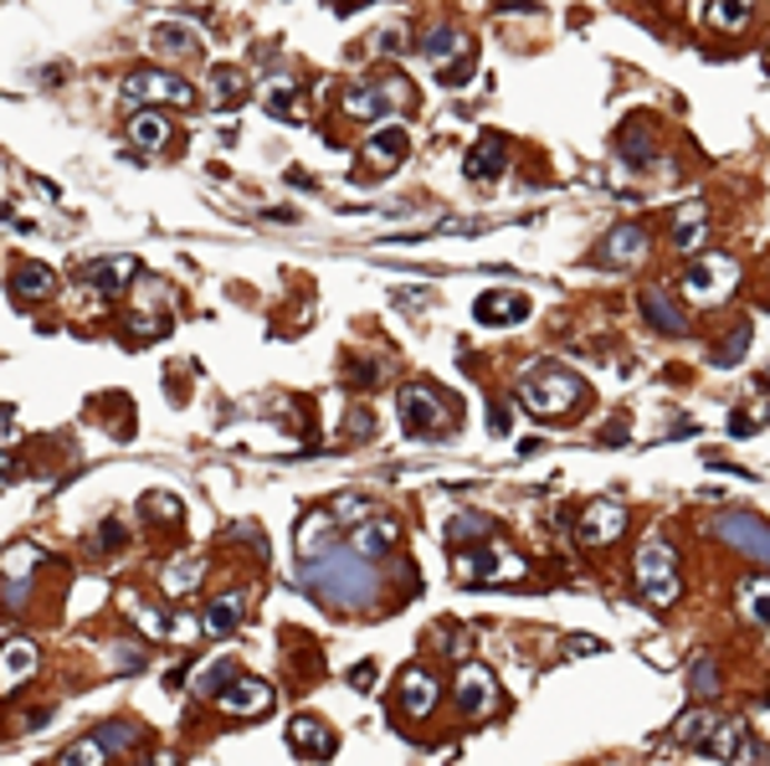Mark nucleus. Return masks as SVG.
I'll list each match as a JSON object with an SVG mask.
<instances>
[{"mask_svg":"<svg viewBox=\"0 0 770 766\" xmlns=\"http://www.w3.org/2000/svg\"><path fill=\"white\" fill-rule=\"evenodd\" d=\"M298 581H304V592H314L324 607H339V612H359V607H371L375 592H381L375 566L359 551H339V546L324 556H308L298 566Z\"/></svg>","mask_w":770,"mask_h":766,"instance_id":"nucleus-1","label":"nucleus"},{"mask_svg":"<svg viewBox=\"0 0 770 766\" xmlns=\"http://www.w3.org/2000/svg\"><path fill=\"white\" fill-rule=\"evenodd\" d=\"M673 740L678 746H693L699 756H709V762H719V766H740L744 756H750V730H744V720H734V715L689 710L673 726Z\"/></svg>","mask_w":770,"mask_h":766,"instance_id":"nucleus-2","label":"nucleus"},{"mask_svg":"<svg viewBox=\"0 0 770 766\" xmlns=\"http://www.w3.org/2000/svg\"><path fill=\"white\" fill-rule=\"evenodd\" d=\"M585 396V381L575 376V371H565V365H534V371H524L519 376V402L530 406L534 418H565V412H575Z\"/></svg>","mask_w":770,"mask_h":766,"instance_id":"nucleus-3","label":"nucleus"},{"mask_svg":"<svg viewBox=\"0 0 770 766\" xmlns=\"http://www.w3.org/2000/svg\"><path fill=\"white\" fill-rule=\"evenodd\" d=\"M345 114L349 119H385L391 108H412L416 104V88L401 72H385V78L375 82H355V88H345Z\"/></svg>","mask_w":770,"mask_h":766,"instance_id":"nucleus-4","label":"nucleus"},{"mask_svg":"<svg viewBox=\"0 0 770 766\" xmlns=\"http://www.w3.org/2000/svg\"><path fill=\"white\" fill-rule=\"evenodd\" d=\"M638 587L652 607H673L678 592H683V581H678V556L668 551L663 540H648L638 551Z\"/></svg>","mask_w":770,"mask_h":766,"instance_id":"nucleus-5","label":"nucleus"},{"mask_svg":"<svg viewBox=\"0 0 770 766\" xmlns=\"http://www.w3.org/2000/svg\"><path fill=\"white\" fill-rule=\"evenodd\" d=\"M124 98L134 108H155V104H180L190 108L196 104V88H190L180 72H165V68H134L124 78Z\"/></svg>","mask_w":770,"mask_h":766,"instance_id":"nucleus-6","label":"nucleus"},{"mask_svg":"<svg viewBox=\"0 0 770 766\" xmlns=\"http://www.w3.org/2000/svg\"><path fill=\"white\" fill-rule=\"evenodd\" d=\"M396 406H401V422H406L412 438H432V432L452 428V402L437 386H401Z\"/></svg>","mask_w":770,"mask_h":766,"instance_id":"nucleus-7","label":"nucleus"},{"mask_svg":"<svg viewBox=\"0 0 770 766\" xmlns=\"http://www.w3.org/2000/svg\"><path fill=\"white\" fill-rule=\"evenodd\" d=\"M530 571L524 566V556H514L509 546H498V540H488V546H473V556L457 551V577L463 581H478V587H493V581H519Z\"/></svg>","mask_w":770,"mask_h":766,"instance_id":"nucleus-8","label":"nucleus"},{"mask_svg":"<svg viewBox=\"0 0 770 766\" xmlns=\"http://www.w3.org/2000/svg\"><path fill=\"white\" fill-rule=\"evenodd\" d=\"M734 283H740V263L734 257H699L683 273V294L693 304H719V298L734 294Z\"/></svg>","mask_w":770,"mask_h":766,"instance_id":"nucleus-9","label":"nucleus"},{"mask_svg":"<svg viewBox=\"0 0 770 766\" xmlns=\"http://www.w3.org/2000/svg\"><path fill=\"white\" fill-rule=\"evenodd\" d=\"M719 540L730 546V551L750 556V561H766L770 566V524L750 510H724L719 514Z\"/></svg>","mask_w":770,"mask_h":766,"instance_id":"nucleus-10","label":"nucleus"},{"mask_svg":"<svg viewBox=\"0 0 770 766\" xmlns=\"http://www.w3.org/2000/svg\"><path fill=\"white\" fill-rule=\"evenodd\" d=\"M648 257V227L642 222H616L596 243V263L601 268H638Z\"/></svg>","mask_w":770,"mask_h":766,"instance_id":"nucleus-11","label":"nucleus"},{"mask_svg":"<svg viewBox=\"0 0 770 766\" xmlns=\"http://www.w3.org/2000/svg\"><path fill=\"white\" fill-rule=\"evenodd\" d=\"M622 530H626V510L622 504H611V499H596V504H585V510L575 514V540H581L585 551L611 546Z\"/></svg>","mask_w":770,"mask_h":766,"instance_id":"nucleus-12","label":"nucleus"},{"mask_svg":"<svg viewBox=\"0 0 770 766\" xmlns=\"http://www.w3.org/2000/svg\"><path fill=\"white\" fill-rule=\"evenodd\" d=\"M406 149H412L406 129H401V124H385V129H375V135L359 145V165L371 175H391L401 160H406Z\"/></svg>","mask_w":770,"mask_h":766,"instance_id":"nucleus-13","label":"nucleus"},{"mask_svg":"<svg viewBox=\"0 0 770 766\" xmlns=\"http://www.w3.org/2000/svg\"><path fill=\"white\" fill-rule=\"evenodd\" d=\"M452 695H457V710L463 715H488L498 705V685H493V674L483 664H463L457 679H452Z\"/></svg>","mask_w":770,"mask_h":766,"instance_id":"nucleus-14","label":"nucleus"},{"mask_svg":"<svg viewBox=\"0 0 770 766\" xmlns=\"http://www.w3.org/2000/svg\"><path fill=\"white\" fill-rule=\"evenodd\" d=\"M273 685H263V679H253V674H241L237 685L226 689L221 699H216V705H221L226 715H237V720H253V715H267L273 710Z\"/></svg>","mask_w":770,"mask_h":766,"instance_id":"nucleus-15","label":"nucleus"},{"mask_svg":"<svg viewBox=\"0 0 770 766\" xmlns=\"http://www.w3.org/2000/svg\"><path fill=\"white\" fill-rule=\"evenodd\" d=\"M509 170V139L498 129H483L467 149V180H498Z\"/></svg>","mask_w":770,"mask_h":766,"instance_id":"nucleus-16","label":"nucleus"},{"mask_svg":"<svg viewBox=\"0 0 770 766\" xmlns=\"http://www.w3.org/2000/svg\"><path fill=\"white\" fill-rule=\"evenodd\" d=\"M473 320L478 324H519L530 320V298L519 288H488V294L473 298Z\"/></svg>","mask_w":770,"mask_h":766,"instance_id":"nucleus-17","label":"nucleus"},{"mask_svg":"<svg viewBox=\"0 0 770 766\" xmlns=\"http://www.w3.org/2000/svg\"><path fill=\"white\" fill-rule=\"evenodd\" d=\"M437 699H442L437 674H426V669H406V674H401V710L412 715V720H422V715L437 710Z\"/></svg>","mask_w":770,"mask_h":766,"instance_id":"nucleus-18","label":"nucleus"},{"mask_svg":"<svg viewBox=\"0 0 770 766\" xmlns=\"http://www.w3.org/2000/svg\"><path fill=\"white\" fill-rule=\"evenodd\" d=\"M288 740L298 746V752L314 756V762H329V756L339 752V736H334L324 720H314V715H293V720H288Z\"/></svg>","mask_w":770,"mask_h":766,"instance_id":"nucleus-19","label":"nucleus"},{"mask_svg":"<svg viewBox=\"0 0 770 766\" xmlns=\"http://www.w3.org/2000/svg\"><path fill=\"white\" fill-rule=\"evenodd\" d=\"M396 536H401V524L391 520V514H371L365 524L349 530V551H359L365 561H375V556H385L391 546H396Z\"/></svg>","mask_w":770,"mask_h":766,"instance_id":"nucleus-20","label":"nucleus"},{"mask_svg":"<svg viewBox=\"0 0 770 766\" xmlns=\"http://www.w3.org/2000/svg\"><path fill=\"white\" fill-rule=\"evenodd\" d=\"M678 253H699L709 243V206L704 202H689L683 212H673V227H668Z\"/></svg>","mask_w":770,"mask_h":766,"instance_id":"nucleus-21","label":"nucleus"},{"mask_svg":"<svg viewBox=\"0 0 770 766\" xmlns=\"http://www.w3.org/2000/svg\"><path fill=\"white\" fill-rule=\"evenodd\" d=\"M422 57H426V62H437V68L447 72L452 57H473V37H467L463 27H432L422 37Z\"/></svg>","mask_w":770,"mask_h":766,"instance_id":"nucleus-22","label":"nucleus"},{"mask_svg":"<svg viewBox=\"0 0 770 766\" xmlns=\"http://www.w3.org/2000/svg\"><path fill=\"white\" fill-rule=\"evenodd\" d=\"M52 294H57V273L47 263H21L11 273V298H21V304H37V298H52Z\"/></svg>","mask_w":770,"mask_h":766,"instance_id":"nucleus-23","label":"nucleus"},{"mask_svg":"<svg viewBox=\"0 0 770 766\" xmlns=\"http://www.w3.org/2000/svg\"><path fill=\"white\" fill-rule=\"evenodd\" d=\"M334 530H339V520H334V510H308L304 520H298V551H304V561L308 556H324V551H334L329 540H334Z\"/></svg>","mask_w":770,"mask_h":766,"instance_id":"nucleus-24","label":"nucleus"},{"mask_svg":"<svg viewBox=\"0 0 770 766\" xmlns=\"http://www.w3.org/2000/svg\"><path fill=\"white\" fill-rule=\"evenodd\" d=\"M263 104H267V114H273V119H283V124H304L308 119L304 94H298V82H288V78H273V82H267Z\"/></svg>","mask_w":770,"mask_h":766,"instance_id":"nucleus-25","label":"nucleus"},{"mask_svg":"<svg viewBox=\"0 0 770 766\" xmlns=\"http://www.w3.org/2000/svg\"><path fill=\"white\" fill-rule=\"evenodd\" d=\"M134 268H139V263H134L129 253L93 257V263H88V283H93L98 294H124V283L134 278Z\"/></svg>","mask_w":770,"mask_h":766,"instance_id":"nucleus-26","label":"nucleus"},{"mask_svg":"<svg viewBox=\"0 0 770 766\" xmlns=\"http://www.w3.org/2000/svg\"><path fill=\"white\" fill-rule=\"evenodd\" d=\"M149 47L160 57H200V37L186 21H160V27L149 31Z\"/></svg>","mask_w":770,"mask_h":766,"instance_id":"nucleus-27","label":"nucleus"},{"mask_svg":"<svg viewBox=\"0 0 770 766\" xmlns=\"http://www.w3.org/2000/svg\"><path fill=\"white\" fill-rule=\"evenodd\" d=\"M145 288H149V304L139 298V310H134V330H139V335H165V330H170V310H165L170 288H165V283H155V278H149Z\"/></svg>","mask_w":770,"mask_h":766,"instance_id":"nucleus-28","label":"nucleus"},{"mask_svg":"<svg viewBox=\"0 0 770 766\" xmlns=\"http://www.w3.org/2000/svg\"><path fill=\"white\" fill-rule=\"evenodd\" d=\"M0 664H6V695H11L16 685H27L31 674H37V644H27V638H6Z\"/></svg>","mask_w":770,"mask_h":766,"instance_id":"nucleus-29","label":"nucleus"},{"mask_svg":"<svg viewBox=\"0 0 770 766\" xmlns=\"http://www.w3.org/2000/svg\"><path fill=\"white\" fill-rule=\"evenodd\" d=\"M642 320H648L658 335H683V330H689L683 310H678L668 294H658V288H652V294H642Z\"/></svg>","mask_w":770,"mask_h":766,"instance_id":"nucleus-30","label":"nucleus"},{"mask_svg":"<svg viewBox=\"0 0 770 766\" xmlns=\"http://www.w3.org/2000/svg\"><path fill=\"white\" fill-rule=\"evenodd\" d=\"M170 139V119L165 114H155V108H139L129 119V145L134 149H145V155H155V149Z\"/></svg>","mask_w":770,"mask_h":766,"instance_id":"nucleus-31","label":"nucleus"},{"mask_svg":"<svg viewBox=\"0 0 770 766\" xmlns=\"http://www.w3.org/2000/svg\"><path fill=\"white\" fill-rule=\"evenodd\" d=\"M200 577H206V561H200V556H175V561L165 566V597L196 592Z\"/></svg>","mask_w":770,"mask_h":766,"instance_id":"nucleus-32","label":"nucleus"},{"mask_svg":"<svg viewBox=\"0 0 770 766\" xmlns=\"http://www.w3.org/2000/svg\"><path fill=\"white\" fill-rule=\"evenodd\" d=\"M241 612H247V597H241V592L216 597V602L206 607V632H216V638L237 632V628H241Z\"/></svg>","mask_w":770,"mask_h":766,"instance_id":"nucleus-33","label":"nucleus"},{"mask_svg":"<svg viewBox=\"0 0 770 766\" xmlns=\"http://www.w3.org/2000/svg\"><path fill=\"white\" fill-rule=\"evenodd\" d=\"M237 679H241V669H237V664H231V659H211V664H206V669L196 674V695H206V699H221L226 689L237 685Z\"/></svg>","mask_w":770,"mask_h":766,"instance_id":"nucleus-34","label":"nucleus"},{"mask_svg":"<svg viewBox=\"0 0 770 766\" xmlns=\"http://www.w3.org/2000/svg\"><path fill=\"white\" fill-rule=\"evenodd\" d=\"M756 16V0H709V27L714 31H744Z\"/></svg>","mask_w":770,"mask_h":766,"instance_id":"nucleus-35","label":"nucleus"},{"mask_svg":"<svg viewBox=\"0 0 770 766\" xmlns=\"http://www.w3.org/2000/svg\"><path fill=\"white\" fill-rule=\"evenodd\" d=\"M247 98V72L241 68H211V104L216 108H237Z\"/></svg>","mask_w":770,"mask_h":766,"instance_id":"nucleus-36","label":"nucleus"},{"mask_svg":"<svg viewBox=\"0 0 770 766\" xmlns=\"http://www.w3.org/2000/svg\"><path fill=\"white\" fill-rule=\"evenodd\" d=\"M744 355H750V324H734L730 335H724V340L714 345V355H709V361H714L719 371H734V365H740Z\"/></svg>","mask_w":770,"mask_h":766,"instance_id":"nucleus-37","label":"nucleus"},{"mask_svg":"<svg viewBox=\"0 0 770 766\" xmlns=\"http://www.w3.org/2000/svg\"><path fill=\"white\" fill-rule=\"evenodd\" d=\"M108 756H113V752H108L103 736L93 730V736H82L78 746H67V752L57 756V766H108Z\"/></svg>","mask_w":770,"mask_h":766,"instance_id":"nucleus-38","label":"nucleus"},{"mask_svg":"<svg viewBox=\"0 0 770 766\" xmlns=\"http://www.w3.org/2000/svg\"><path fill=\"white\" fill-rule=\"evenodd\" d=\"M740 607H744V618H750V622H766V628H770V577L744 581V587H740Z\"/></svg>","mask_w":770,"mask_h":766,"instance_id":"nucleus-39","label":"nucleus"},{"mask_svg":"<svg viewBox=\"0 0 770 766\" xmlns=\"http://www.w3.org/2000/svg\"><path fill=\"white\" fill-rule=\"evenodd\" d=\"M329 510H334V520H339V530H345V524L355 530V524H365L375 514V504H371V499H359V494H339Z\"/></svg>","mask_w":770,"mask_h":766,"instance_id":"nucleus-40","label":"nucleus"},{"mask_svg":"<svg viewBox=\"0 0 770 766\" xmlns=\"http://www.w3.org/2000/svg\"><path fill=\"white\" fill-rule=\"evenodd\" d=\"M493 536V520L488 514H457V520L447 524V540L457 546V540H488Z\"/></svg>","mask_w":770,"mask_h":766,"instance_id":"nucleus-41","label":"nucleus"},{"mask_svg":"<svg viewBox=\"0 0 770 766\" xmlns=\"http://www.w3.org/2000/svg\"><path fill=\"white\" fill-rule=\"evenodd\" d=\"M689 689H693V699H709V695H719V669H714V659H699V664H693V674H689Z\"/></svg>","mask_w":770,"mask_h":766,"instance_id":"nucleus-42","label":"nucleus"},{"mask_svg":"<svg viewBox=\"0 0 770 766\" xmlns=\"http://www.w3.org/2000/svg\"><path fill=\"white\" fill-rule=\"evenodd\" d=\"M139 510H149V520L175 524V520H180V510H186V504H180V499H175V494H145V504H139Z\"/></svg>","mask_w":770,"mask_h":766,"instance_id":"nucleus-43","label":"nucleus"},{"mask_svg":"<svg viewBox=\"0 0 770 766\" xmlns=\"http://www.w3.org/2000/svg\"><path fill=\"white\" fill-rule=\"evenodd\" d=\"M134 618H139V628H145L149 638H170V622L175 618H165L160 607H145V602H139V607H134Z\"/></svg>","mask_w":770,"mask_h":766,"instance_id":"nucleus-44","label":"nucleus"},{"mask_svg":"<svg viewBox=\"0 0 770 766\" xmlns=\"http://www.w3.org/2000/svg\"><path fill=\"white\" fill-rule=\"evenodd\" d=\"M622 160H632V165H648V160H652V145H648V135H638V129H626V135H622Z\"/></svg>","mask_w":770,"mask_h":766,"instance_id":"nucleus-45","label":"nucleus"},{"mask_svg":"<svg viewBox=\"0 0 770 766\" xmlns=\"http://www.w3.org/2000/svg\"><path fill=\"white\" fill-rule=\"evenodd\" d=\"M170 638H175V644H196V638H200V622L190 618V612H186V618H175L170 622Z\"/></svg>","mask_w":770,"mask_h":766,"instance_id":"nucleus-46","label":"nucleus"},{"mask_svg":"<svg viewBox=\"0 0 770 766\" xmlns=\"http://www.w3.org/2000/svg\"><path fill=\"white\" fill-rule=\"evenodd\" d=\"M750 432H756V412L734 406V412H730V438H750Z\"/></svg>","mask_w":770,"mask_h":766,"instance_id":"nucleus-47","label":"nucleus"},{"mask_svg":"<svg viewBox=\"0 0 770 766\" xmlns=\"http://www.w3.org/2000/svg\"><path fill=\"white\" fill-rule=\"evenodd\" d=\"M349 685H355V689H371V685H375V664H371V659L355 664V669H349Z\"/></svg>","mask_w":770,"mask_h":766,"instance_id":"nucleus-48","label":"nucleus"},{"mask_svg":"<svg viewBox=\"0 0 770 766\" xmlns=\"http://www.w3.org/2000/svg\"><path fill=\"white\" fill-rule=\"evenodd\" d=\"M488 428L498 432V438H509V406H504V402H493V406H488Z\"/></svg>","mask_w":770,"mask_h":766,"instance_id":"nucleus-49","label":"nucleus"},{"mask_svg":"<svg viewBox=\"0 0 770 766\" xmlns=\"http://www.w3.org/2000/svg\"><path fill=\"white\" fill-rule=\"evenodd\" d=\"M98 540H108V546H124V524H119V520H108V524H103V536H98Z\"/></svg>","mask_w":770,"mask_h":766,"instance_id":"nucleus-50","label":"nucleus"},{"mask_svg":"<svg viewBox=\"0 0 770 766\" xmlns=\"http://www.w3.org/2000/svg\"><path fill=\"white\" fill-rule=\"evenodd\" d=\"M329 6H345V0H329ZM355 6H365V0H349V11H355Z\"/></svg>","mask_w":770,"mask_h":766,"instance_id":"nucleus-51","label":"nucleus"},{"mask_svg":"<svg viewBox=\"0 0 770 766\" xmlns=\"http://www.w3.org/2000/svg\"><path fill=\"white\" fill-rule=\"evenodd\" d=\"M160 766H175V756H170V752H165V756H160Z\"/></svg>","mask_w":770,"mask_h":766,"instance_id":"nucleus-52","label":"nucleus"},{"mask_svg":"<svg viewBox=\"0 0 770 766\" xmlns=\"http://www.w3.org/2000/svg\"><path fill=\"white\" fill-rule=\"evenodd\" d=\"M766 68H770V52H766Z\"/></svg>","mask_w":770,"mask_h":766,"instance_id":"nucleus-53","label":"nucleus"},{"mask_svg":"<svg viewBox=\"0 0 770 766\" xmlns=\"http://www.w3.org/2000/svg\"><path fill=\"white\" fill-rule=\"evenodd\" d=\"M134 766H145V762H134Z\"/></svg>","mask_w":770,"mask_h":766,"instance_id":"nucleus-54","label":"nucleus"}]
</instances>
